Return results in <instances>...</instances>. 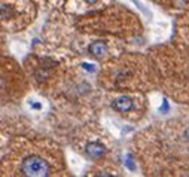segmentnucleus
Masks as SVG:
<instances>
[{"label":"nucleus","mask_w":189,"mask_h":177,"mask_svg":"<svg viewBox=\"0 0 189 177\" xmlns=\"http://www.w3.org/2000/svg\"><path fill=\"white\" fill-rule=\"evenodd\" d=\"M33 107H34V109H40V107H42V106H40V104H39V103H33Z\"/></svg>","instance_id":"11"},{"label":"nucleus","mask_w":189,"mask_h":177,"mask_svg":"<svg viewBox=\"0 0 189 177\" xmlns=\"http://www.w3.org/2000/svg\"><path fill=\"white\" fill-rule=\"evenodd\" d=\"M113 109L118 112H128L133 109V101L131 98H128V97H119V98H116L113 101Z\"/></svg>","instance_id":"2"},{"label":"nucleus","mask_w":189,"mask_h":177,"mask_svg":"<svg viewBox=\"0 0 189 177\" xmlns=\"http://www.w3.org/2000/svg\"><path fill=\"white\" fill-rule=\"evenodd\" d=\"M82 67H83L85 70H89V72H94V67H92V64H87V63H83V64H82Z\"/></svg>","instance_id":"8"},{"label":"nucleus","mask_w":189,"mask_h":177,"mask_svg":"<svg viewBox=\"0 0 189 177\" xmlns=\"http://www.w3.org/2000/svg\"><path fill=\"white\" fill-rule=\"evenodd\" d=\"M85 2H87V3H89V5H94V3H97L98 0H85Z\"/></svg>","instance_id":"10"},{"label":"nucleus","mask_w":189,"mask_h":177,"mask_svg":"<svg viewBox=\"0 0 189 177\" xmlns=\"http://www.w3.org/2000/svg\"><path fill=\"white\" fill-rule=\"evenodd\" d=\"M159 112H161V113H167V112H168V103H167V100H164V101H162V107H159Z\"/></svg>","instance_id":"6"},{"label":"nucleus","mask_w":189,"mask_h":177,"mask_svg":"<svg viewBox=\"0 0 189 177\" xmlns=\"http://www.w3.org/2000/svg\"><path fill=\"white\" fill-rule=\"evenodd\" d=\"M131 2H133L134 5H137V8H139V9H140V11L143 12V13H147V11H146L145 8H143V6H142V5H140V3H139V2H137V0H131Z\"/></svg>","instance_id":"7"},{"label":"nucleus","mask_w":189,"mask_h":177,"mask_svg":"<svg viewBox=\"0 0 189 177\" xmlns=\"http://www.w3.org/2000/svg\"><path fill=\"white\" fill-rule=\"evenodd\" d=\"M49 165L48 162L42 159L40 156H27L21 164V173L24 176L30 177H42V176H49Z\"/></svg>","instance_id":"1"},{"label":"nucleus","mask_w":189,"mask_h":177,"mask_svg":"<svg viewBox=\"0 0 189 177\" xmlns=\"http://www.w3.org/2000/svg\"><path fill=\"white\" fill-rule=\"evenodd\" d=\"M104 152H106V149H104V146H101L100 143L92 142V143L87 144V153H88L92 159H98L101 155H104Z\"/></svg>","instance_id":"3"},{"label":"nucleus","mask_w":189,"mask_h":177,"mask_svg":"<svg viewBox=\"0 0 189 177\" xmlns=\"http://www.w3.org/2000/svg\"><path fill=\"white\" fill-rule=\"evenodd\" d=\"M183 137H185V140H188V142H189V128H186V130H185V134H183Z\"/></svg>","instance_id":"9"},{"label":"nucleus","mask_w":189,"mask_h":177,"mask_svg":"<svg viewBox=\"0 0 189 177\" xmlns=\"http://www.w3.org/2000/svg\"><path fill=\"white\" fill-rule=\"evenodd\" d=\"M89 52L92 54V55L95 57H101L106 54V51H107V48H106V45L103 43V42H92V43L89 45Z\"/></svg>","instance_id":"4"},{"label":"nucleus","mask_w":189,"mask_h":177,"mask_svg":"<svg viewBox=\"0 0 189 177\" xmlns=\"http://www.w3.org/2000/svg\"><path fill=\"white\" fill-rule=\"evenodd\" d=\"M125 165L128 167V170H131V171H134V170H135V165H134L131 155H127V156H125Z\"/></svg>","instance_id":"5"}]
</instances>
